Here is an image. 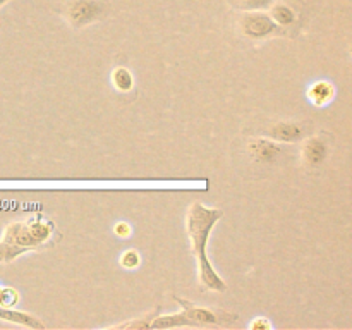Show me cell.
<instances>
[{
  "label": "cell",
  "mask_w": 352,
  "mask_h": 330,
  "mask_svg": "<svg viewBox=\"0 0 352 330\" xmlns=\"http://www.w3.org/2000/svg\"><path fill=\"white\" fill-rule=\"evenodd\" d=\"M220 219H222V210L206 208L201 201H195L188 210L186 227H188V237L191 241V250L196 256V263H198L199 284L206 291L226 292L227 284L217 274L215 267L210 263L208 253H206L210 234Z\"/></svg>",
  "instance_id": "obj_1"
},
{
  "label": "cell",
  "mask_w": 352,
  "mask_h": 330,
  "mask_svg": "<svg viewBox=\"0 0 352 330\" xmlns=\"http://www.w3.org/2000/svg\"><path fill=\"white\" fill-rule=\"evenodd\" d=\"M58 230L52 220L26 219L9 223L0 237V263H10L28 251L54 244Z\"/></svg>",
  "instance_id": "obj_2"
},
{
  "label": "cell",
  "mask_w": 352,
  "mask_h": 330,
  "mask_svg": "<svg viewBox=\"0 0 352 330\" xmlns=\"http://www.w3.org/2000/svg\"><path fill=\"white\" fill-rule=\"evenodd\" d=\"M105 10L107 6L103 0H69L65 3L64 14L69 24L79 30L105 16Z\"/></svg>",
  "instance_id": "obj_3"
},
{
  "label": "cell",
  "mask_w": 352,
  "mask_h": 330,
  "mask_svg": "<svg viewBox=\"0 0 352 330\" xmlns=\"http://www.w3.org/2000/svg\"><path fill=\"white\" fill-rule=\"evenodd\" d=\"M175 301L181 305L182 313L188 316L189 320L196 323V327L201 325H219V323H232L237 320V315H232V313L227 311H219V309H210V308H199L195 302L188 301L184 298H179V296H174Z\"/></svg>",
  "instance_id": "obj_4"
},
{
  "label": "cell",
  "mask_w": 352,
  "mask_h": 330,
  "mask_svg": "<svg viewBox=\"0 0 352 330\" xmlns=\"http://www.w3.org/2000/svg\"><path fill=\"white\" fill-rule=\"evenodd\" d=\"M241 28H243V33L253 40H261V38H267L270 34L284 33V28L278 26L270 16L254 12V10H248L244 14L243 19H241Z\"/></svg>",
  "instance_id": "obj_5"
},
{
  "label": "cell",
  "mask_w": 352,
  "mask_h": 330,
  "mask_svg": "<svg viewBox=\"0 0 352 330\" xmlns=\"http://www.w3.org/2000/svg\"><path fill=\"white\" fill-rule=\"evenodd\" d=\"M327 155H329V146L323 138L313 136L306 140L305 146H302V162L308 167H320L325 162Z\"/></svg>",
  "instance_id": "obj_6"
},
{
  "label": "cell",
  "mask_w": 352,
  "mask_h": 330,
  "mask_svg": "<svg viewBox=\"0 0 352 330\" xmlns=\"http://www.w3.org/2000/svg\"><path fill=\"white\" fill-rule=\"evenodd\" d=\"M268 136L274 141L294 143L305 136V126L298 122H277L268 129Z\"/></svg>",
  "instance_id": "obj_7"
},
{
  "label": "cell",
  "mask_w": 352,
  "mask_h": 330,
  "mask_svg": "<svg viewBox=\"0 0 352 330\" xmlns=\"http://www.w3.org/2000/svg\"><path fill=\"white\" fill-rule=\"evenodd\" d=\"M248 150L253 155L254 160L268 164V162H274V158L280 153L282 148L272 140H253L248 144Z\"/></svg>",
  "instance_id": "obj_8"
},
{
  "label": "cell",
  "mask_w": 352,
  "mask_h": 330,
  "mask_svg": "<svg viewBox=\"0 0 352 330\" xmlns=\"http://www.w3.org/2000/svg\"><path fill=\"white\" fill-rule=\"evenodd\" d=\"M0 320L9 323H17V325L30 327V329H45V323L40 322L36 316L26 311H17L14 308H2L0 306Z\"/></svg>",
  "instance_id": "obj_9"
},
{
  "label": "cell",
  "mask_w": 352,
  "mask_h": 330,
  "mask_svg": "<svg viewBox=\"0 0 352 330\" xmlns=\"http://www.w3.org/2000/svg\"><path fill=\"white\" fill-rule=\"evenodd\" d=\"M333 96H336V88L329 81H318L308 89V98L315 107H325L327 103L332 102Z\"/></svg>",
  "instance_id": "obj_10"
},
{
  "label": "cell",
  "mask_w": 352,
  "mask_h": 330,
  "mask_svg": "<svg viewBox=\"0 0 352 330\" xmlns=\"http://www.w3.org/2000/svg\"><path fill=\"white\" fill-rule=\"evenodd\" d=\"M172 327H196V323L189 320L184 313H175V315H160L158 313L151 320L150 329H172Z\"/></svg>",
  "instance_id": "obj_11"
},
{
  "label": "cell",
  "mask_w": 352,
  "mask_h": 330,
  "mask_svg": "<svg viewBox=\"0 0 352 330\" xmlns=\"http://www.w3.org/2000/svg\"><path fill=\"white\" fill-rule=\"evenodd\" d=\"M112 82L113 88L119 89V91H131L134 86V78L129 69L117 67L112 72Z\"/></svg>",
  "instance_id": "obj_12"
},
{
  "label": "cell",
  "mask_w": 352,
  "mask_h": 330,
  "mask_svg": "<svg viewBox=\"0 0 352 330\" xmlns=\"http://www.w3.org/2000/svg\"><path fill=\"white\" fill-rule=\"evenodd\" d=\"M272 19L278 26H292L296 23V14L291 7L284 6V3H277V6L272 7Z\"/></svg>",
  "instance_id": "obj_13"
},
{
  "label": "cell",
  "mask_w": 352,
  "mask_h": 330,
  "mask_svg": "<svg viewBox=\"0 0 352 330\" xmlns=\"http://www.w3.org/2000/svg\"><path fill=\"white\" fill-rule=\"evenodd\" d=\"M160 309H162L160 306H157V308H155L151 313H148V315L140 316V318H136V320H131V322L117 323V325H112L110 329H150L151 320H153L155 316L160 313Z\"/></svg>",
  "instance_id": "obj_14"
},
{
  "label": "cell",
  "mask_w": 352,
  "mask_h": 330,
  "mask_svg": "<svg viewBox=\"0 0 352 330\" xmlns=\"http://www.w3.org/2000/svg\"><path fill=\"white\" fill-rule=\"evenodd\" d=\"M19 302V292L12 287H2L0 291V306L2 308H14Z\"/></svg>",
  "instance_id": "obj_15"
},
{
  "label": "cell",
  "mask_w": 352,
  "mask_h": 330,
  "mask_svg": "<svg viewBox=\"0 0 352 330\" xmlns=\"http://www.w3.org/2000/svg\"><path fill=\"white\" fill-rule=\"evenodd\" d=\"M236 7L244 10H258L265 9V7H270L274 0H230Z\"/></svg>",
  "instance_id": "obj_16"
},
{
  "label": "cell",
  "mask_w": 352,
  "mask_h": 330,
  "mask_svg": "<svg viewBox=\"0 0 352 330\" xmlns=\"http://www.w3.org/2000/svg\"><path fill=\"white\" fill-rule=\"evenodd\" d=\"M119 263L122 265L124 268H129V270H133V268L140 267V263H141L140 253H138L136 250H127V251H124V253L120 254Z\"/></svg>",
  "instance_id": "obj_17"
},
{
  "label": "cell",
  "mask_w": 352,
  "mask_h": 330,
  "mask_svg": "<svg viewBox=\"0 0 352 330\" xmlns=\"http://www.w3.org/2000/svg\"><path fill=\"white\" fill-rule=\"evenodd\" d=\"M113 232H116L119 237H129L131 232H133V229H131V226L127 222H119L116 227H113Z\"/></svg>",
  "instance_id": "obj_18"
},
{
  "label": "cell",
  "mask_w": 352,
  "mask_h": 330,
  "mask_svg": "<svg viewBox=\"0 0 352 330\" xmlns=\"http://www.w3.org/2000/svg\"><path fill=\"white\" fill-rule=\"evenodd\" d=\"M250 329H256V330H267V329H272V323H270V320H267V318H263V316H261V318H258V320H254V322H251L250 323Z\"/></svg>",
  "instance_id": "obj_19"
},
{
  "label": "cell",
  "mask_w": 352,
  "mask_h": 330,
  "mask_svg": "<svg viewBox=\"0 0 352 330\" xmlns=\"http://www.w3.org/2000/svg\"><path fill=\"white\" fill-rule=\"evenodd\" d=\"M7 2H9V0H0V7H2V6H6Z\"/></svg>",
  "instance_id": "obj_20"
},
{
  "label": "cell",
  "mask_w": 352,
  "mask_h": 330,
  "mask_svg": "<svg viewBox=\"0 0 352 330\" xmlns=\"http://www.w3.org/2000/svg\"><path fill=\"white\" fill-rule=\"evenodd\" d=\"M0 291H2V285H0Z\"/></svg>",
  "instance_id": "obj_21"
}]
</instances>
